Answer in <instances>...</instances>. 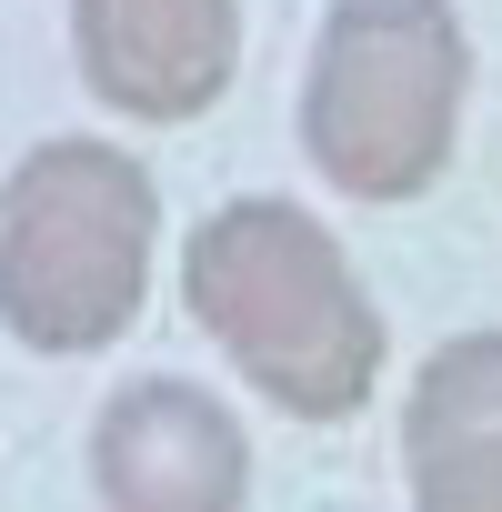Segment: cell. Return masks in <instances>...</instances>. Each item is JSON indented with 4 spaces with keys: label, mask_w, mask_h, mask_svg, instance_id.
<instances>
[{
    "label": "cell",
    "mask_w": 502,
    "mask_h": 512,
    "mask_svg": "<svg viewBox=\"0 0 502 512\" xmlns=\"http://www.w3.org/2000/svg\"><path fill=\"white\" fill-rule=\"evenodd\" d=\"M412 512H502V332H452L402 412Z\"/></svg>",
    "instance_id": "8992f818"
},
{
    "label": "cell",
    "mask_w": 502,
    "mask_h": 512,
    "mask_svg": "<svg viewBox=\"0 0 502 512\" xmlns=\"http://www.w3.org/2000/svg\"><path fill=\"white\" fill-rule=\"evenodd\" d=\"M161 191L121 141L61 131L0 181V332L21 352H111L151 292Z\"/></svg>",
    "instance_id": "7a4b0ae2"
},
{
    "label": "cell",
    "mask_w": 502,
    "mask_h": 512,
    "mask_svg": "<svg viewBox=\"0 0 502 512\" xmlns=\"http://www.w3.org/2000/svg\"><path fill=\"white\" fill-rule=\"evenodd\" d=\"M181 302L221 362L292 422H352L382 382V312L362 272L282 191H241L181 241Z\"/></svg>",
    "instance_id": "6da1fadb"
},
{
    "label": "cell",
    "mask_w": 502,
    "mask_h": 512,
    "mask_svg": "<svg viewBox=\"0 0 502 512\" xmlns=\"http://www.w3.org/2000/svg\"><path fill=\"white\" fill-rule=\"evenodd\" d=\"M472 91L452 0H332L302 61V151L352 201H412L442 181Z\"/></svg>",
    "instance_id": "3957f363"
},
{
    "label": "cell",
    "mask_w": 502,
    "mask_h": 512,
    "mask_svg": "<svg viewBox=\"0 0 502 512\" xmlns=\"http://www.w3.org/2000/svg\"><path fill=\"white\" fill-rule=\"evenodd\" d=\"M91 492L101 512H241L251 502V432L221 392L181 372H141L91 422Z\"/></svg>",
    "instance_id": "277c9868"
},
{
    "label": "cell",
    "mask_w": 502,
    "mask_h": 512,
    "mask_svg": "<svg viewBox=\"0 0 502 512\" xmlns=\"http://www.w3.org/2000/svg\"><path fill=\"white\" fill-rule=\"evenodd\" d=\"M71 61L121 121H201L241 71V0H71Z\"/></svg>",
    "instance_id": "5b68a950"
}]
</instances>
